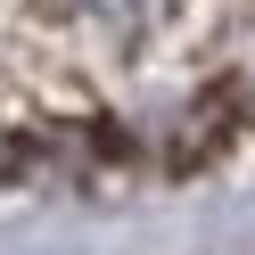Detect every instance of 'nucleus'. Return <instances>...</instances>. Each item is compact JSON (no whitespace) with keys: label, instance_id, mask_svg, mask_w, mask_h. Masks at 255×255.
Returning a JSON list of instances; mask_svg holds the SVG:
<instances>
[{"label":"nucleus","instance_id":"nucleus-1","mask_svg":"<svg viewBox=\"0 0 255 255\" xmlns=\"http://www.w3.org/2000/svg\"><path fill=\"white\" fill-rule=\"evenodd\" d=\"M99 8H124V0H99Z\"/></svg>","mask_w":255,"mask_h":255}]
</instances>
